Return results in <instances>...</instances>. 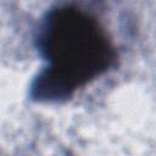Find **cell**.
Returning a JSON list of instances; mask_svg holds the SVG:
<instances>
[{"label": "cell", "instance_id": "obj_1", "mask_svg": "<svg viewBox=\"0 0 156 156\" xmlns=\"http://www.w3.org/2000/svg\"><path fill=\"white\" fill-rule=\"evenodd\" d=\"M37 40L48 62L32 84V96L39 101L68 99L78 88L102 74L116 57L99 22L72 6L50 11Z\"/></svg>", "mask_w": 156, "mask_h": 156}]
</instances>
